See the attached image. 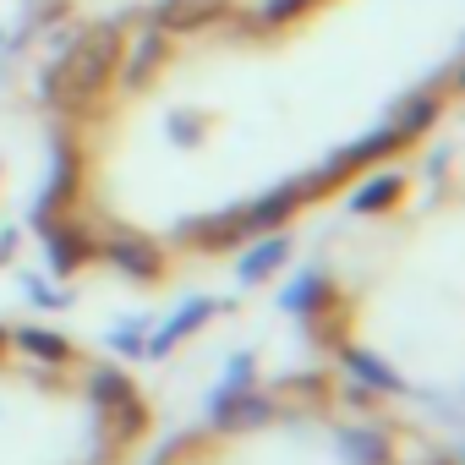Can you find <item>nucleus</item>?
<instances>
[{
    "label": "nucleus",
    "mask_w": 465,
    "mask_h": 465,
    "mask_svg": "<svg viewBox=\"0 0 465 465\" xmlns=\"http://www.w3.org/2000/svg\"><path fill=\"white\" fill-rule=\"evenodd\" d=\"M465 0H104L45 77L61 274L280 242L460 110Z\"/></svg>",
    "instance_id": "obj_1"
},
{
    "label": "nucleus",
    "mask_w": 465,
    "mask_h": 465,
    "mask_svg": "<svg viewBox=\"0 0 465 465\" xmlns=\"http://www.w3.org/2000/svg\"><path fill=\"white\" fill-rule=\"evenodd\" d=\"M334 443H340V454L351 465H389V438L372 432V427H340Z\"/></svg>",
    "instance_id": "obj_2"
}]
</instances>
